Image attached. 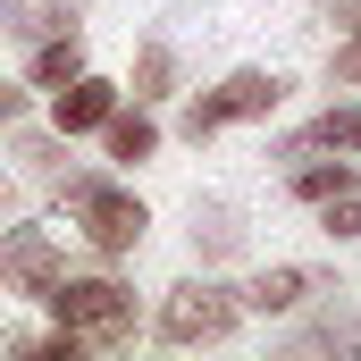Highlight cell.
I'll return each mask as SVG.
<instances>
[{
    "mask_svg": "<svg viewBox=\"0 0 361 361\" xmlns=\"http://www.w3.org/2000/svg\"><path fill=\"white\" fill-rule=\"evenodd\" d=\"M42 302H51L59 328L85 336V345H126V336H135V294H126L118 277H59Z\"/></svg>",
    "mask_w": 361,
    "mask_h": 361,
    "instance_id": "6da1fadb",
    "label": "cell"
},
{
    "mask_svg": "<svg viewBox=\"0 0 361 361\" xmlns=\"http://www.w3.org/2000/svg\"><path fill=\"white\" fill-rule=\"evenodd\" d=\"M59 202L76 210V227H85L92 252H135L143 227H152V210L135 193H118V185H101V177H59Z\"/></svg>",
    "mask_w": 361,
    "mask_h": 361,
    "instance_id": "7a4b0ae2",
    "label": "cell"
},
{
    "mask_svg": "<svg viewBox=\"0 0 361 361\" xmlns=\"http://www.w3.org/2000/svg\"><path fill=\"white\" fill-rule=\"evenodd\" d=\"M277 101H286V76L277 68H235L219 92H193L185 101V143H202V135H219L235 118H269Z\"/></svg>",
    "mask_w": 361,
    "mask_h": 361,
    "instance_id": "3957f363",
    "label": "cell"
},
{
    "mask_svg": "<svg viewBox=\"0 0 361 361\" xmlns=\"http://www.w3.org/2000/svg\"><path fill=\"white\" fill-rule=\"evenodd\" d=\"M235 319H244V302H235L227 286H210V277H193V286H177V294L160 302V336H169V345H219Z\"/></svg>",
    "mask_w": 361,
    "mask_h": 361,
    "instance_id": "277c9868",
    "label": "cell"
},
{
    "mask_svg": "<svg viewBox=\"0 0 361 361\" xmlns=\"http://www.w3.org/2000/svg\"><path fill=\"white\" fill-rule=\"evenodd\" d=\"M59 277H68V269H59V244H51V227H8V235H0V286H8V294L42 302Z\"/></svg>",
    "mask_w": 361,
    "mask_h": 361,
    "instance_id": "5b68a950",
    "label": "cell"
},
{
    "mask_svg": "<svg viewBox=\"0 0 361 361\" xmlns=\"http://www.w3.org/2000/svg\"><path fill=\"white\" fill-rule=\"evenodd\" d=\"M109 109H118V85H109V76H68V85H59V101H51L59 135H92Z\"/></svg>",
    "mask_w": 361,
    "mask_h": 361,
    "instance_id": "8992f818",
    "label": "cell"
},
{
    "mask_svg": "<svg viewBox=\"0 0 361 361\" xmlns=\"http://www.w3.org/2000/svg\"><path fill=\"white\" fill-rule=\"evenodd\" d=\"M302 152H361V109H319L302 135H286L277 160H302Z\"/></svg>",
    "mask_w": 361,
    "mask_h": 361,
    "instance_id": "52a82bcc",
    "label": "cell"
},
{
    "mask_svg": "<svg viewBox=\"0 0 361 361\" xmlns=\"http://www.w3.org/2000/svg\"><path fill=\"white\" fill-rule=\"evenodd\" d=\"M68 76H85V42H76V25H59V34H42V42H34V85L59 92Z\"/></svg>",
    "mask_w": 361,
    "mask_h": 361,
    "instance_id": "ba28073f",
    "label": "cell"
},
{
    "mask_svg": "<svg viewBox=\"0 0 361 361\" xmlns=\"http://www.w3.org/2000/svg\"><path fill=\"white\" fill-rule=\"evenodd\" d=\"M101 135H109V160H126V169H143V160L160 152V126H152L143 109H135V118H126V109H109V118H101Z\"/></svg>",
    "mask_w": 361,
    "mask_h": 361,
    "instance_id": "9c48e42d",
    "label": "cell"
},
{
    "mask_svg": "<svg viewBox=\"0 0 361 361\" xmlns=\"http://www.w3.org/2000/svg\"><path fill=\"white\" fill-rule=\"evenodd\" d=\"M311 286H319L311 269H261L252 286H244V302H252V311H294V302H302Z\"/></svg>",
    "mask_w": 361,
    "mask_h": 361,
    "instance_id": "30bf717a",
    "label": "cell"
},
{
    "mask_svg": "<svg viewBox=\"0 0 361 361\" xmlns=\"http://www.w3.org/2000/svg\"><path fill=\"white\" fill-rule=\"evenodd\" d=\"M345 185H361L345 160H302V169L286 177V193H294V202H328V193H345Z\"/></svg>",
    "mask_w": 361,
    "mask_h": 361,
    "instance_id": "8fae6325",
    "label": "cell"
},
{
    "mask_svg": "<svg viewBox=\"0 0 361 361\" xmlns=\"http://www.w3.org/2000/svg\"><path fill=\"white\" fill-rule=\"evenodd\" d=\"M169 85H177V51H169V42L152 34V42L135 51V101H160Z\"/></svg>",
    "mask_w": 361,
    "mask_h": 361,
    "instance_id": "7c38bea8",
    "label": "cell"
},
{
    "mask_svg": "<svg viewBox=\"0 0 361 361\" xmlns=\"http://www.w3.org/2000/svg\"><path fill=\"white\" fill-rule=\"evenodd\" d=\"M319 227H328V235H361V185H345V193L319 202Z\"/></svg>",
    "mask_w": 361,
    "mask_h": 361,
    "instance_id": "4fadbf2b",
    "label": "cell"
},
{
    "mask_svg": "<svg viewBox=\"0 0 361 361\" xmlns=\"http://www.w3.org/2000/svg\"><path fill=\"white\" fill-rule=\"evenodd\" d=\"M328 76H336V85H361V17H353V42L328 59Z\"/></svg>",
    "mask_w": 361,
    "mask_h": 361,
    "instance_id": "5bb4252c",
    "label": "cell"
},
{
    "mask_svg": "<svg viewBox=\"0 0 361 361\" xmlns=\"http://www.w3.org/2000/svg\"><path fill=\"white\" fill-rule=\"evenodd\" d=\"M311 345H353V353H361V328H353V319H319Z\"/></svg>",
    "mask_w": 361,
    "mask_h": 361,
    "instance_id": "9a60e30c",
    "label": "cell"
},
{
    "mask_svg": "<svg viewBox=\"0 0 361 361\" xmlns=\"http://www.w3.org/2000/svg\"><path fill=\"white\" fill-rule=\"evenodd\" d=\"M17 118H25V92H17V85H0V126H17Z\"/></svg>",
    "mask_w": 361,
    "mask_h": 361,
    "instance_id": "2e32d148",
    "label": "cell"
}]
</instances>
